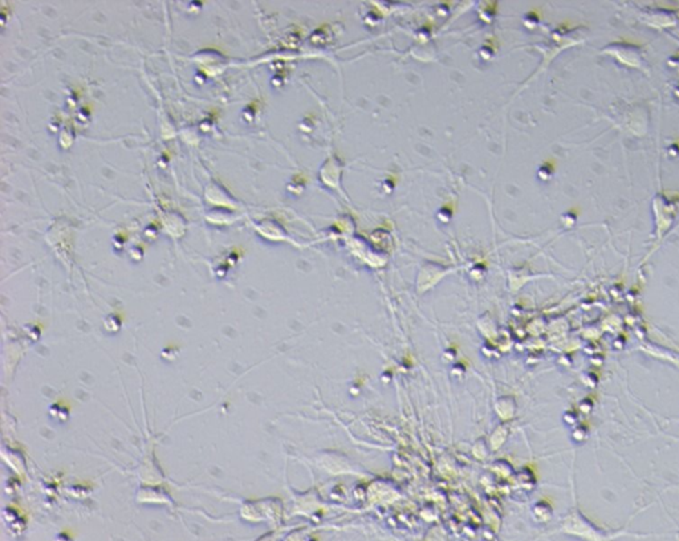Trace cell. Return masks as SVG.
Segmentation results:
<instances>
[{"mask_svg":"<svg viewBox=\"0 0 679 541\" xmlns=\"http://www.w3.org/2000/svg\"><path fill=\"white\" fill-rule=\"evenodd\" d=\"M560 532L585 541H613L614 539L621 538V536H634V538L653 536V535H635V533H629V532L611 533L608 531H602L593 524L591 520H588L577 509H573L564 519Z\"/></svg>","mask_w":679,"mask_h":541,"instance_id":"6da1fadb","label":"cell"}]
</instances>
